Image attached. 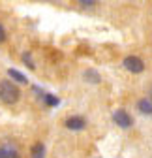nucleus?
Wrapping results in <instances>:
<instances>
[{
	"mask_svg": "<svg viewBox=\"0 0 152 158\" xmlns=\"http://www.w3.org/2000/svg\"><path fill=\"white\" fill-rule=\"evenodd\" d=\"M42 96H43V100H45L47 106H58V98L56 96H53V94H42Z\"/></svg>",
	"mask_w": 152,
	"mask_h": 158,
	"instance_id": "nucleus-10",
	"label": "nucleus"
},
{
	"mask_svg": "<svg viewBox=\"0 0 152 158\" xmlns=\"http://www.w3.org/2000/svg\"><path fill=\"white\" fill-rule=\"evenodd\" d=\"M113 118H115V123L120 126V128H130L131 124H134V121H131V117L126 109H117L115 115H113Z\"/></svg>",
	"mask_w": 152,
	"mask_h": 158,
	"instance_id": "nucleus-3",
	"label": "nucleus"
},
{
	"mask_svg": "<svg viewBox=\"0 0 152 158\" xmlns=\"http://www.w3.org/2000/svg\"><path fill=\"white\" fill-rule=\"evenodd\" d=\"M85 126H86V121L83 117H70L66 121V128L70 130H85Z\"/></svg>",
	"mask_w": 152,
	"mask_h": 158,
	"instance_id": "nucleus-4",
	"label": "nucleus"
},
{
	"mask_svg": "<svg viewBox=\"0 0 152 158\" xmlns=\"http://www.w3.org/2000/svg\"><path fill=\"white\" fill-rule=\"evenodd\" d=\"M8 75L13 79V81H17V83H26V77L21 73V72H17V70H13V68H10L8 70Z\"/></svg>",
	"mask_w": 152,
	"mask_h": 158,
	"instance_id": "nucleus-9",
	"label": "nucleus"
},
{
	"mask_svg": "<svg viewBox=\"0 0 152 158\" xmlns=\"http://www.w3.org/2000/svg\"><path fill=\"white\" fill-rule=\"evenodd\" d=\"M79 4H81L83 8H92L94 4H98V2H96V0H81Z\"/></svg>",
	"mask_w": 152,
	"mask_h": 158,
	"instance_id": "nucleus-12",
	"label": "nucleus"
},
{
	"mask_svg": "<svg viewBox=\"0 0 152 158\" xmlns=\"http://www.w3.org/2000/svg\"><path fill=\"white\" fill-rule=\"evenodd\" d=\"M124 68L128 72H131V73H143L145 72V62H143V58L131 55V56L124 58Z\"/></svg>",
	"mask_w": 152,
	"mask_h": 158,
	"instance_id": "nucleus-2",
	"label": "nucleus"
},
{
	"mask_svg": "<svg viewBox=\"0 0 152 158\" xmlns=\"http://www.w3.org/2000/svg\"><path fill=\"white\" fill-rule=\"evenodd\" d=\"M30 156L32 158H45V147H43V143H36L32 147V151H30Z\"/></svg>",
	"mask_w": 152,
	"mask_h": 158,
	"instance_id": "nucleus-7",
	"label": "nucleus"
},
{
	"mask_svg": "<svg viewBox=\"0 0 152 158\" xmlns=\"http://www.w3.org/2000/svg\"><path fill=\"white\" fill-rule=\"evenodd\" d=\"M0 156H2V158H19L17 151H15V149H11L10 145H6V147H0Z\"/></svg>",
	"mask_w": 152,
	"mask_h": 158,
	"instance_id": "nucleus-8",
	"label": "nucleus"
},
{
	"mask_svg": "<svg viewBox=\"0 0 152 158\" xmlns=\"http://www.w3.org/2000/svg\"><path fill=\"white\" fill-rule=\"evenodd\" d=\"M19 96H21V92H19V89L11 81H0V100L4 104H8V106L15 104L19 100Z\"/></svg>",
	"mask_w": 152,
	"mask_h": 158,
	"instance_id": "nucleus-1",
	"label": "nucleus"
},
{
	"mask_svg": "<svg viewBox=\"0 0 152 158\" xmlns=\"http://www.w3.org/2000/svg\"><path fill=\"white\" fill-rule=\"evenodd\" d=\"M23 60L26 62V66H28L30 70H34V62H32V58H30V53H25V55H23Z\"/></svg>",
	"mask_w": 152,
	"mask_h": 158,
	"instance_id": "nucleus-11",
	"label": "nucleus"
},
{
	"mask_svg": "<svg viewBox=\"0 0 152 158\" xmlns=\"http://www.w3.org/2000/svg\"><path fill=\"white\" fill-rule=\"evenodd\" d=\"M83 77H85V81H88V83H92V85H96V83H100L102 81V75L96 72V70H86L85 73H83Z\"/></svg>",
	"mask_w": 152,
	"mask_h": 158,
	"instance_id": "nucleus-6",
	"label": "nucleus"
},
{
	"mask_svg": "<svg viewBox=\"0 0 152 158\" xmlns=\"http://www.w3.org/2000/svg\"><path fill=\"white\" fill-rule=\"evenodd\" d=\"M4 40H6V30H4V27H2V25H0V44H2Z\"/></svg>",
	"mask_w": 152,
	"mask_h": 158,
	"instance_id": "nucleus-13",
	"label": "nucleus"
},
{
	"mask_svg": "<svg viewBox=\"0 0 152 158\" xmlns=\"http://www.w3.org/2000/svg\"><path fill=\"white\" fill-rule=\"evenodd\" d=\"M137 109L143 115H152V100H148V98H141V100H137Z\"/></svg>",
	"mask_w": 152,
	"mask_h": 158,
	"instance_id": "nucleus-5",
	"label": "nucleus"
},
{
	"mask_svg": "<svg viewBox=\"0 0 152 158\" xmlns=\"http://www.w3.org/2000/svg\"><path fill=\"white\" fill-rule=\"evenodd\" d=\"M150 94H152V87H150Z\"/></svg>",
	"mask_w": 152,
	"mask_h": 158,
	"instance_id": "nucleus-14",
	"label": "nucleus"
}]
</instances>
